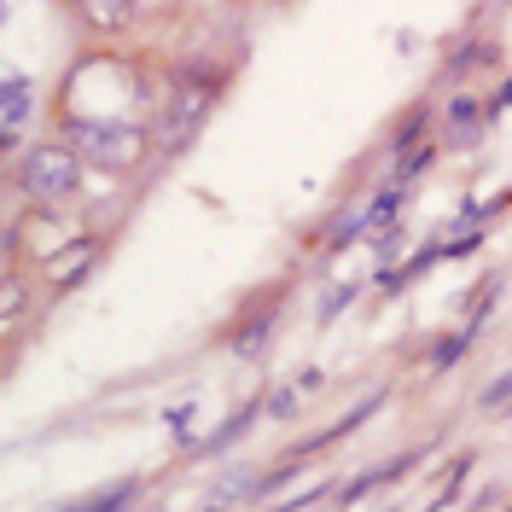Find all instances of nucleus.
Wrapping results in <instances>:
<instances>
[{
    "instance_id": "1",
    "label": "nucleus",
    "mask_w": 512,
    "mask_h": 512,
    "mask_svg": "<svg viewBox=\"0 0 512 512\" xmlns=\"http://www.w3.org/2000/svg\"><path fill=\"white\" fill-rule=\"evenodd\" d=\"M70 146L88 152V163H99V169H128L146 152V134L134 123H111V117H76L70 123Z\"/></svg>"
},
{
    "instance_id": "2",
    "label": "nucleus",
    "mask_w": 512,
    "mask_h": 512,
    "mask_svg": "<svg viewBox=\"0 0 512 512\" xmlns=\"http://www.w3.org/2000/svg\"><path fill=\"white\" fill-rule=\"evenodd\" d=\"M76 187H82L76 152H64V146H35L30 158H24V192H30V198L59 204V198H70Z\"/></svg>"
},
{
    "instance_id": "3",
    "label": "nucleus",
    "mask_w": 512,
    "mask_h": 512,
    "mask_svg": "<svg viewBox=\"0 0 512 512\" xmlns=\"http://www.w3.org/2000/svg\"><path fill=\"white\" fill-rule=\"evenodd\" d=\"M30 99H35L30 76H6V88H0V123H6V140L24 128V117H30Z\"/></svg>"
},
{
    "instance_id": "4",
    "label": "nucleus",
    "mask_w": 512,
    "mask_h": 512,
    "mask_svg": "<svg viewBox=\"0 0 512 512\" xmlns=\"http://www.w3.org/2000/svg\"><path fill=\"white\" fill-rule=\"evenodd\" d=\"M140 501V478H123V483H111V489H99L94 501H76V507H64V512H128Z\"/></svg>"
},
{
    "instance_id": "5",
    "label": "nucleus",
    "mask_w": 512,
    "mask_h": 512,
    "mask_svg": "<svg viewBox=\"0 0 512 512\" xmlns=\"http://www.w3.org/2000/svg\"><path fill=\"white\" fill-rule=\"evenodd\" d=\"M198 111H204V94L175 99V105H169V123H163V134H169V140H181V134H187V128L198 123Z\"/></svg>"
},
{
    "instance_id": "6",
    "label": "nucleus",
    "mask_w": 512,
    "mask_h": 512,
    "mask_svg": "<svg viewBox=\"0 0 512 512\" xmlns=\"http://www.w3.org/2000/svg\"><path fill=\"white\" fill-rule=\"evenodd\" d=\"M396 210H402V192H384V198H373V204H367V233L390 227V222H396Z\"/></svg>"
},
{
    "instance_id": "7",
    "label": "nucleus",
    "mask_w": 512,
    "mask_h": 512,
    "mask_svg": "<svg viewBox=\"0 0 512 512\" xmlns=\"http://www.w3.org/2000/svg\"><path fill=\"white\" fill-rule=\"evenodd\" d=\"M448 117H454V123H448L454 128V140H472V134H478V105H472V99H460Z\"/></svg>"
},
{
    "instance_id": "8",
    "label": "nucleus",
    "mask_w": 512,
    "mask_h": 512,
    "mask_svg": "<svg viewBox=\"0 0 512 512\" xmlns=\"http://www.w3.org/2000/svg\"><path fill=\"white\" fill-rule=\"evenodd\" d=\"M501 402H512V373H501V379L483 390V408H501Z\"/></svg>"
},
{
    "instance_id": "9",
    "label": "nucleus",
    "mask_w": 512,
    "mask_h": 512,
    "mask_svg": "<svg viewBox=\"0 0 512 512\" xmlns=\"http://www.w3.org/2000/svg\"><path fill=\"white\" fill-rule=\"evenodd\" d=\"M88 256H94V251H88V245H76V251H64V262H59V268H53V280H70V274H76V268H82Z\"/></svg>"
}]
</instances>
